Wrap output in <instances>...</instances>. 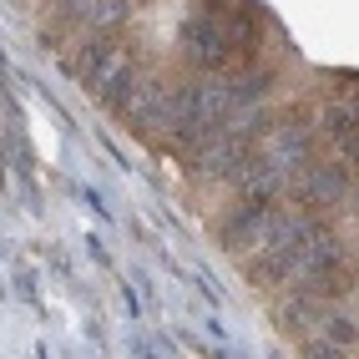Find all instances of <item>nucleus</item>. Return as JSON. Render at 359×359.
<instances>
[{"mask_svg":"<svg viewBox=\"0 0 359 359\" xmlns=\"http://www.w3.org/2000/svg\"><path fill=\"white\" fill-rule=\"evenodd\" d=\"M253 36H258V15L248 6L243 11H193L182 20V56L203 76H233L253 56Z\"/></svg>","mask_w":359,"mask_h":359,"instance_id":"1","label":"nucleus"},{"mask_svg":"<svg viewBox=\"0 0 359 359\" xmlns=\"http://www.w3.org/2000/svg\"><path fill=\"white\" fill-rule=\"evenodd\" d=\"M76 81L107 107H122L127 91L142 81L137 76V51L122 36H91L76 51Z\"/></svg>","mask_w":359,"mask_h":359,"instance_id":"2","label":"nucleus"},{"mask_svg":"<svg viewBox=\"0 0 359 359\" xmlns=\"http://www.w3.org/2000/svg\"><path fill=\"white\" fill-rule=\"evenodd\" d=\"M283 223H289V208H278V203H248L243 198V208H233L228 223H223V248L238 263L258 269V263L273 253V243L283 238Z\"/></svg>","mask_w":359,"mask_h":359,"instance_id":"3","label":"nucleus"},{"mask_svg":"<svg viewBox=\"0 0 359 359\" xmlns=\"http://www.w3.org/2000/svg\"><path fill=\"white\" fill-rule=\"evenodd\" d=\"M116 116L147 142H177V86L157 81V76H142L127 91V102L116 107Z\"/></svg>","mask_w":359,"mask_h":359,"instance_id":"4","label":"nucleus"},{"mask_svg":"<svg viewBox=\"0 0 359 359\" xmlns=\"http://www.w3.org/2000/svg\"><path fill=\"white\" fill-rule=\"evenodd\" d=\"M294 193H299L309 208H334V203L349 193V172H344V162H309L304 172L294 177Z\"/></svg>","mask_w":359,"mask_h":359,"instance_id":"5","label":"nucleus"},{"mask_svg":"<svg viewBox=\"0 0 359 359\" xmlns=\"http://www.w3.org/2000/svg\"><path fill=\"white\" fill-rule=\"evenodd\" d=\"M314 339H324V344H334L339 354H349V349H359V329H354L349 319H324V324L314 329Z\"/></svg>","mask_w":359,"mask_h":359,"instance_id":"6","label":"nucleus"},{"mask_svg":"<svg viewBox=\"0 0 359 359\" xmlns=\"http://www.w3.org/2000/svg\"><path fill=\"white\" fill-rule=\"evenodd\" d=\"M304 359H344L334 344H324V339H304Z\"/></svg>","mask_w":359,"mask_h":359,"instance_id":"7","label":"nucleus"}]
</instances>
